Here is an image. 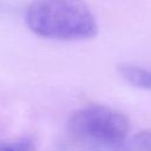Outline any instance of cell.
I'll list each match as a JSON object with an SVG mask.
<instances>
[{
  "instance_id": "6da1fadb",
  "label": "cell",
  "mask_w": 151,
  "mask_h": 151,
  "mask_svg": "<svg viewBox=\"0 0 151 151\" xmlns=\"http://www.w3.org/2000/svg\"><path fill=\"white\" fill-rule=\"evenodd\" d=\"M25 19L33 33L47 39L84 40L98 32L97 20L83 0H33Z\"/></svg>"
},
{
  "instance_id": "277c9868",
  "label": "cell",
  "mask_w": 151,
  "mask_h": 151,
  "mask_svg": "<svg viewBox=\"0 0 151 151\" xmlns=\"http://www.w3.org/2000/svg\"><path fill=\"white\" fill-rule=\"evenodd\" d=\"M120 151H151V131H140L126 140Z\"/></svg>"
},
{
  "instance_id": "3957f363",
  "label": "cell",
  "mask_w": 151,
  "mask_h": 151,
  "mask_svg": "<svg viewBox=\"0 0 151 151\" xmlns=\"http://www.w3.org/2000/svg\"><path fill=\"white\" fill-rule=\"evenodd\" d=\"M120 76L132 86L151 91V70L133 64H120L118 66Z\"/></svg>"
},
{
  "instance_id": "7a4b0ae2",
  "label": "cell",
  "mask_w": 151,
  "mask_h": 151,
  "mask_svg": "<svg viewBox=\"0 0 151 151\" xmlns=\"http://www.w3.org/2000/svg\"><path fill=\"white\" fill-rule=\"evenodd\" d=\"M129 130L123 113L103 105L79 109L68 120V132L84 151H120Z\"/></svg>"
},
{
  "instance_id": "5b68a950",
  "label": "cell",
  "mask_w": 151,
  "mask_h": 151,
  "mask_svg": "<svg viewBox=\"0 0 151 151\" xmlns=\"http://www.w3.org/2000/svg\"><path fill=\"white\" fill-rule=\"evenodd\" d=\"M0 151H22V149L20 146H15L11 144H4L0 145Z\"/></svg>"
}]
</instances>
